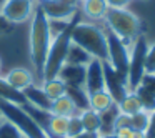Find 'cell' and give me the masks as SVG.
Wrapping results in <instances>:
<instances>
[{
	"mask_svg": "<svg viewBox=\"0 0 155 138\" xmlns=\"http://www.w3.org/2000/svg\"><path fill=\"white\" fill-rule=\"evenodd\" d=\"M50 42H52V34H50L48 18L44 14L40 5L35 4L34 14H32V27H30V58L35 70V77L40 82H44V67H45V60H47Z\"/></svg>",
	"mask_w": 155,
	"mask_h": 138,
	"instance_id": "obj_1",
	"label": "cell"
},
{
	"mask_svg": "<svg viewBox=\"0 0 155 138\" xmlns=\"http://www.w3.org/2000/svg\"><path fill=\"white\" fill-rule=\"evenodd\" d=\"M82 14L77 12L74 17L70 18V22L67 24V27L60 32V34L54 35L48 47V53H47V60H45V67H44V82L55 78L62 67L65 63V57H67L68 47L72 43V30H74L75 24L82 20Z\"/></svg>",
	"mask_w": 155,
	"mask_h": 138,
	"instance_id": "obj_2",
	"label": "cell"
},
{
	"mask_svg": "<svg viewBox=\"0 0 155 138\" xmlns=\"http://www.w3.org/2000/svg\"><path fill=\"white\" fill-rule=\"evenodd\" d=\"M104 20L107 30L115 34L128 47L142 35V20L127 8H108Z\"/></svg>",
	"mask_w": 155,
	"mask_h": 138,
	"instance_id": "obj_3",
	"label": "cell"
},
{
	"mask_svg": "<svg viewBox=\"0 0 155 138\" xmlns=\"http://www.w3.org/2000/svg\"><path fill=\"white\" fill-rule=\"evenodd\" d=\"M72 42L92 55V58L107 62V35L105 30L88 22H77L72 30Z\"/></svg>",
	"mask_w": 155,
	"mask_h": 138,
	"instance_id": "obj_4",
	"label": "cell"
},
{
	"mask_svg": "<svg viewBox=\"0 0 155 138\" xmlns=\"http://www.w3.org/2000/svg\"><path fill=\"white\" fill-rule=\"evenodd\" d=\"M0 115L7 121L18 128L25 138H48L47 133L32 120V117L24 110L22 105L12 103V101L0 98Z\"/></svg>",
	"mask_w": 155,
	"mask_h": 138,
	"instance_id": "obj_5",
	"label": "cell"
},
{
	"mask_svg": "<svg viewBox=\"0 0 155 138\" xmlns=\"http://www.w3.org/2000/svg\"><path fill=\"white\" fill-rule=\"evenodd\" d=\"M148 42L143 35L137 38L130 45V57H128V68H127V85L128 90L134 91L138 87L145 75V60H147Z\"/></svg>",
	"mask_w": 155,
	"mask_h": 138,
	"instance_id": "obj_6",
	"label": "cell"
},
{
	"mask_svg": "<svg viewBox=\"0 0 155 138\" xmlns=\"http://www.w3.org/2000/svg\"><path fill=\"white\" fill-rule=\"evenodd\" d=\"M107 35V62L115 72L127 77L128 68V57H130V47L125 45L115 34L110 30L105 32Z\"/></svg>",
	"mask_w": 155,
	"mask_h": 138,
	"instance_id": "obj_7",
	"label": "cell"
},
{
	"mask_svg": "<svg viewBox=\"0 0 155 138\" xmlns=\"http://www.w3.org/2000/svg\"><path fill=\"white\" fill-rule=\"evenodd\" d=\"M48 20H70L78 12V0H37Z\"/></svg>",
	"mask_w": 155,
	"mask_h": 138,
	"instance_id": "obj_8",
	"label": "cell"
},
{
	"mask_svg": "<svg viewBox=\"0 0 155 138\" xmlns=\"http://www.w3.org/2000/svg\"><path fill=\"white\" fill-rule=\"evenodd\" d=\"M34 7H35L34 0H7L0 8V14L4 15L12 25L24 24L32 17Z\"/></svg>",
	"mask_w": 155,
	"mask_h": 138,
	"instance_id": "obj_9",
	"label": "cell"
},
{
	"mask_svg": "<svg viewBox=\"0 0 155 138\" xmlns=\"http://www.w3.org/2000/svg\"><path fill=\"white\" fill-rule=\"evenodd\" d=\"M104 80H105V90L112 97L115 103L122 100L128 93V85H127V77L120 75L110 67L108 62H104Z\"/></svg>",
	"mask_w": 155,
	"mask_h": 138,
	"instance_id": "obj_10",
	"label": "cell"
},
{
	"mask_svg": "<svg viewBox=\"0 0 155 138\" xmlns=\"http://www.w3.org/2000/svg\"><path fill=\"white\" fill-rule=\"evenodd\" d=\"M85 91L88 95L100 91L105 88V80H104V62L92 58V62L85 67Z\"/></svg>",
	"mask_w": 155,
	"mask_h": 138,
	"instance_id": "obj_11",
	"label": "cell"
},
{
	"mask_svg": "<svg viewBox=\"0 0 155 138\" xmlns=\"http://www.w3.org/2000/svg\"><path fill=\"white\" fill-rule=\"evenodd\" d=\"M57 78H60L67 87H80L85 85V67L82 65H70L64 63V67L58 70Z\"/></svg>",
	"mask_w": 155,
	"mask_h": 138,
	"instance_id": "obj_12",
	"label": "cell"
},
{
	"mask_svg": "<svg viewBox=\"0 0 155 138\" xmlns=\"http://www.w3.org/2000/svg\"><path fill=\"white\" fill-rule=\"evenodd\" d=\"M34 80L35 78H34V75H32V72L27 70V68H24V67H15L5 75V82L18 91H24L27 87L34 85Z\"/></svg>",
	"mask_w": 155,
	"mask_h": 138,
	"instance_id": "obj_13",
	"label": "cell"
},
{
	"mask_svg": "<svg viewBox=\"0 0 155 138\" xmlns=\"http://www.w3.org/2000/svg\"><path fill=\"white\" fill-rule=\"evenodd\" d=\"M22 93H24L27 103L34 105V107H37V108H42V110L50 111L52 100L47 97V95H45L42 85H40V87H38V85H30V87H27L24 91H22Z\"/></svg>",
	"mask_w": 155,
	"mask_h": 138,
	"instance_id": "obj_14",
	"label": "cell"
},
{
	"mask_svg": "<svg viewBox=\"0 0 155 138\" xmlns=\"http://www.w3.org/2000/svg\"><path fill=\"white\" fill-rule=\"evenodd\" d=\"M108 7L105 0H82V14L90 20H104Z\"/></svg>",
	"mask_w": 155,
	"mask_h": 138,
	"instance_id": "obj_15",
	"label": "cell"
},
{
	"mask_svg": "<svg viewBox=\"0 0 155 138\" xmlns=\"http://www.w3.org/2000/svg\"><path fill=\"white\" fill-rule=\"evenodd\" d=\"M68 117H57L52 115L47 125V136L48 138H67Z\"/></svg>",
	"mask_w": 155,
	"mask_h": 138,
	"instance_id": "obj_16",
	"label": "cell"
},
{
	"mask_svg": "<svg viewBox=\"0 0 155 138\" xmlns=\"http://www.w3.org/2000/svg\"><path fill=\"white\" fill-rule=\"evenodd\" d=\"M50 113L57 115V117H72V115L78 113L75 105L72 103V100L67 95H62V97L52 100V107H50Z\"/></svg>",
	"mask_w": 155,
	"mask_h": 138,
	"instance_id": "obj_17",
	"label": "cell"
},
{
	"mask_svg": "<svg viewBox=\"0 0 155 138\" xmlns=\"http://www.w3.org/2000/svg\"><path fill=\"white\" fill-rule=\"evenodd\" d=\"M92 62V55L88 52H85L82 47H78L77 43L72 42L70 47H68L67 57H65V63L70 65H82V67H87Z\"/></svg>",
	"mask_w": 155,
	"mask_h": 138,
	"instance_id": "obj_18",
	"label": "cell"
},
{
	"mask_svg": "<svg viewBox=\"0 0 155 138\" xmlns=\"http://www.w3.org/2000/svg\"><path fill=\"white\" fill-rule=\"evenodd\" d=\"M78 117H80L84 131L98 135V130H100V115H98V111L92 110V108H87V110L78 111Z\"/></svg>",
	"mask_w": 155,
	"mask_h": 138,
	"instance_id": "obj_19",
	"label": "cell"
},
{
	"mask_svg": "<svg viewBox=\"0 0 155 138\" xmlns=\"http://www.w3.org/2000/svg\"><path fill=\"white\" fill-rule=\"evenodd\" d=\"M112 105H115V101L112 100V97L108 95V91L105 90H100V91H95V93L88 95V107L95 111H105L107 108H110Z\"/></svg>",
	"mask_w": 155,
	"mask_h": 138,
	"instance_id": "obj_20",
	"label": "cell"
},
{
	"mask_svg": "<svg viewBox=\"0 0 155 138\" xmlns=\"http://www.w3.org/2000/svg\"><path fill=\"white\" fill-rule=\"evenodd\" d=\"M117 108H118L120 113H125V115H128V117H132V115H135V113L143 110L138 97L135 95V91H128V93L117 103Z\"/></svg>",
	"mask_w": 155,
	"mask_h": 138,
	"instance_id": "obj_21",
	"label": "cell"
},
{
	"mask_svg": "<svg viewBox=\"0 0 155 138\" xmlns=\"http://www.w3.org/2000/svg\"><path fill=\"white\" fill-rule=\"evenodd\" d=\"M100 130L98 135H110L114 133V127H115V118L118 115V108L117 103L112 105L110 108H107L105 111H100Z\"/></svg>",
	"mask_w": 155,
	"mask_h": 138,
	"instance_id": "obj_22",
	"label": "cell"
},
{
	"mask_svg": "<svg viewBox=\"0 0 155 138\" xmlns=\"http://www.w3.org/2000/svg\"><path fill=\"white\" fill-rule=\"evenodd\" d=\"M65 95L72 100V103L75 105L77 111H82V110H87L88 107V93L85 91V88H80V87H67L65 90Z\"/></svg>",
	"mask_w": 155,
	"mask_h": 138,
	"instance_id": "obj_23",
	"label": "cell"
},
{
	"mask_svg": "<svg viewBox=\"0 0 155 138\" xmlns=\"http://www.w3.org/2000/svg\"><path fill=\"white\" fill-rule=\"evenodd\" d=\"M0 98H2V100H7V101H12V103H17V105L27 103L24 93L15 90L14 87H10V85L5 82V78H0Z\"/></svg>",
	"mask_w": 155,
	"mask_h": 138,
	"instance_id": "obj_24",
	"label": "cell"
},
{
	"mask_svg": "<svg viewBox=\"0 0 155 138\" xmlns=\"http://www.w3.org/2000/svg\"><path fill=\"white\" fill-rule=\"evenodd\" d=\"M42 88H44L45 95H47L50 100H55V98L65 95V90H67V85L60 80V78H50V80L42 82Z\"/></svg>",
	"mask_w": 155,
	"mask_h": 138,
	"instance_id": "obj_25",
	"label": "cell"
},
{
	"mask_svg": "<svg viewBox=\"0 0 155 138\" xmlns=\"http://www.w3.org/2000/svg\"><path fill=\"white\" fill-rule=\"evenodd\" d=\"M150 117H152V113H148V111H145V110L132 115L130 117V128L132 130L143 131L145 133L147 128H148V125H150Z\"/></svg>",
	"mask_w": 155,
	"mask_h": 138,
	"instance_id": "obj_26",
	"label": "cell"
},
{
	"mask_svg": "<svg viewBox=\"0 0 155 138\" xmlns=\"http://www.w3.org/2000/svg\"><path fill=\"white\" fill-rule=\"evenodd\" d=\"M134 91H135V95L138 97V100H140L142 108H143L145 111H148V113H153L155 111V97L153 95L148 93V91L145 90L143 87H140V85H138Z\"/></svg>",
	"mask_w": 155,
	"mask_h": 138,
	"instance_id": "obj_27",
	"label": "cell"
},
{
	"mask_svg": "<svg viewBox=\"0 0 155 138\" xmlns=\"http://www.w3.org/2000/svg\"><path fill=\"white\" fill-rule=\"evenodd\" d=\"M0 138H25L24 133L15 125H12L7 120H0Z\"/></svg>",
	"mask_w": 155,
	"mask_h": 138,
	"instance_id": "obj_28",
	"label": "cell"
},
{
	"mask_svg": "<svg viewBox=\"0 0 155 138\" xmlns=\"http://www.w3.org/2000/svg\"><path fill=\"white\" fill-rule=\"evenodd\" d=\"M84 133V127H82V121L78 113L68 117V128H67V138L70 136H77V135Z\"/></svg>",
	"mask_w": 155,
	"mask_h": 138,
	"instance_id": "obj_29",
	"label": "cell"
},
{
	"mask_svg": "<svg viewBox=\"0 0 155 138\" xmlns=\"http://www.w3.org/2000/svg\"><path fill=\"white\" fill-rule=\"evenodd\" d=\"M145 73L155 75V42L153 43H148L147 60H145Z\"/></svg>",
	"mask_w": 155,
	"mask_h": 138,
	"instance_id": "obj_30",
	"label": "cell"
},
{
	"mask_svg": "<svg viewBox=\"0 0 155 138\" xmlns=\"http://www.w3.org/2000/svg\"><path fill=\"white\" fill-rule=\"evenodd\" d=\"M138 85H140V87H143L145 90L148 91V93H152V95L155 97V75L145 73L143 78H142V82H140Z\"/></svg>",
	"mask_w": 155,
	"mask_h": 138,
	"instance_id": "obj_31",
	"label": "cell"
},
{
	"mask_svg": "<svg viewBox=\"0 0 155 138\" xmlns=\"http://www.w3.org/2000/svg\"><path fill=\"white\" fill-rule=\"evenodd\" d=\"M118 128H130V117L125 113H120L118 111L117 118H115V127H114V131L118 130Z\"/></svg>",
	"mask_w": 155,
	"mask_h": 138,
	"instance_id": "obj_32",
	"label": "cell"
},
{
	"mask_svg": "<svg viewBox=\"0 0 155 138\" xmlns=\"http://www.w3.org/2000/svg\"><path fill=\"white\" fill-rule=\"evenodd\" d=\"M12 30H14V25L0 14V35H7V34H10Z\"/></svg>",
	"mask_w": 155,
	"mask_h": 138,
	"instance_id": "obj_33",
	"label": "cell"
},
{
	"mask_svg": "<svg viewBox=\"0 0 155 138\" xmlns=\"http://www.w3.org/2000/svg\"><path fill=\"white\" fill-rule=\"evenodd\" d=\"M108 8H127L132 0H105Z\"/></svg>",
	"mask_w": 155,
	"mask_h": 138,
	"instance_id": "obj_34",
	"label": "cell"
},
{
	"mask_svg": "<svg viewBox=\"0 0 155 138\" xmlns=\"http://www.w3.org/2000/svg\"><path fill=\"white\" fill-rule=\"evenodd\" d=\"M145 135H147V138H155V111L152 113V117H150V125H148Z\"/></svg>",
	"mask_w": 155,
	"mask_h": 138,
	"instance_id": "obj_35",
	"label": "cell"
},
{
	"mask_svg": "<svg viewBox=\"0 0 155 138\" xmlns=\"http://www.w3.org/2000/svg\"><path fill=\"white\" fill-rule=\"evenodd\" d=\"M132 131H134L132 128H118V130L114 131V135L115 138H130Z\"/></svg>",
	"mask_w": 155,
	"mask_h": 138,
	"instance_id": "obj_36",
	"label": "cell"
},
{
	"mask_svg": "<svg viewBox=\"0 0 155 138\" xmlns=\"http://www.w3.org/2000/svg\"><path fill=\"white\" fill-rule=\"evenodd\" d=\"M97 133H88V131H84V133L77 135V136H70V138H97Z\"/></svg>",
	"mask_w": 155,
	"mask_h": 138,
	"instance_id": "obj_37",
	"label": "cell"
},
{
	"mask_svg": "<svg viewBox=\"0 0 155 138\" xmlns=\"http://www.w3.org/2000/svg\"><path fill=\"white\" fill-rule=\"evenodd\" d=\"M130 138H147V135H145L143 131H137V130H134V131H132V135H130Z\"/></svg>",
	"mask_w": 155,
	"mask_h": 138,
	"instance_id": "obj_38",
	"label": "cell"
},
{
	"mask_svg": "<svg viewBox=\"0 0 155 138\" xmlns=\"http://www.w3.org/2000/svg\"><path fill=\"white\" fill-rule=\"evenodd\" d=\"M97 138H115V135L114 133H110V135H98Z\"/></svg>",
	"mask_w": 155,
	"mask_h": 138,
	"instance_id": "obj_39",
	"label": "cell"
},
{
	"mask_svg": "<svg viewBox=\"0 0 155 138\" xmlns=\"http://www.w3.org/2000/svg\"><path fill=\"white\" fill-rule=\"evenodd\" d=\"M5 2H7V0H0V8H2V5H4Z\"/></svg>",
	"mask_w": 155,
	"mask_h": 138,
	"instance_id": "obj_40",
	"label": "cell"
},
{
	"mask_svg": "<svg viewBox=\"0 0 155 138\" xmlns=\"http://www.w3.org/2000/svg\"><path fill=\"white\" fill-rule=\"evenodd\" d=\"M0 72H2V58H0Z\"/></svg>",
	"mask_w": 155,
	"mask_h": 138,
	"instance_id": "obj_41",
	"label": "cell"
},
{
	"mask_svg": "<svg viewBox=\"0 0 155 138\" xmlns=\"http://www.w3.org/2000/svg\"><path fill=\"white\" fill-rule=\"evenodd\" d=\"M78 2H82V0H78Z\"/></svg>",
	"mask_w": 155,
	"mask_h": 138,
	"instance_id": "obj_42",
	"label": "cell"
},
{
	"mask_svg": "<svg viewBox=\"0 0 155 138\" xmlns=\"http://www.w3.org/2000/svg\"><path fill=\"white\" fill-rule=\"evenodd\" d=\"M0 118H2V115H0Z\"/></svg>",
	"mask_w": 155,
	"mask_h": 138,
	"instance_id": "obj_43",
	"label": "cell"
},
{
	"mask_svg": "<svg viewBox=\"0 0 155 138\" xmlns=\"http://www.w3.org/2000/svg\"><path fill=\"white\" fill-rule=\"evenodd\" d=\"M0 120H2V118H0Z\"/></svg>",
	"mask_w": 155,
	"mask_h": 138,
	"instance_id": "obj_44",
	"label": "cell"
}]
</instances>
